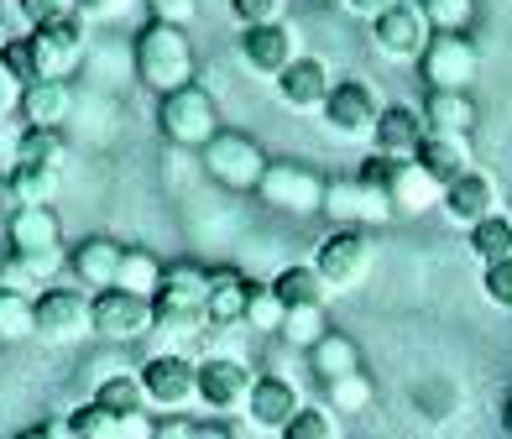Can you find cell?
Instances as JSON below:
<instances>
[{
    "label": "cell",
    "mask_w": 512,
    "mask_h": 439,
    "mask_svg": "<svg viewBox=\"0 0 512 439\" xmlns=\"http://www.w3.org/2000/svg\"><path fill=\"white\" fill-rule=\"evenodd\" d=\"M204 298H209V272L204 267H194V262L162 267V288L152 298V335L157 340H173V345L194 340L209 325Z\"/></svg>",
    "instance_id": "1"
},
{
    "label": "cell",
    "mask_w": 512,
    "mask_h": 439,
    "mask_svg": "<svg viewBox=\"0 0 512 439\" xmlns=\"http://www.w3.org/2000/svg\"><path fill=\"white\" fill-rule=\"evenodd\" d=\"M131 53H136V79H142L147 89H157V100L194 84V42H189V32L147 21Z\"/></svg>",
    "instance_id": "2"
},
{
    "label": "cell",
    "mask_w": 512,
    "mask_h": 439,
    "mask_svg": "<svg viewBox=\"0 0 512 439\" xmlns=\"http://www.w3.org/2000/svg\"><path fill=\"white\" fill-rule=\"evenodd\" d=\"M157 131L168 136L173 147L204 152L225 126H220V110H215V100H209V89L204 84H189V89H178V95H162L157 100Z\"/></svg>",
    "instance_id": "3"
},
{
    "label": "cell",
    "mask_w": 512,
    "mask_h": 439,
    "mask_svg": "<svg viewBox=\"0 0 512 439\" xmlns=\"http://www.w3.org/2000/svg\"><path fill=\"white\" fill-rule=\"evenodd\" d=\"M371 267H377V241L356 225H340L330 230L319 246H314V272L324 277V288L340 293V288H361Z\"/></svg>",
    "instance_id": "4"
},
{
    "label": "cell",
    "mask_w": 512,
    "mask_h": 439,
    "mask_svg": "<svg viewBox=\"0 0 512 439\" xmlns=\"http://www.w3.org/2000/svg\"><path fill=\"white\" fill-rule=\"evenodd\" d=\"M6 251H16L21 262L32 267V277H53L68 257H63V225L53 210H11L6 225Z\"/></svg>",
    "instance_id": "5"
},
{
    "label": "cell",
    "mask_w": 512,
    "mask_h": 439,
    "mask_svg": "<svg viewBox=\"0 0 512 439\" xmlns=\"http://www.w3.org/2000/svg\"><path fill=\"white\" fill-rule=\"evenodd\" d=\"M199 157H204V173L215 178L220 189H230V194H256L262 189L267 157H262V147H256L246 131H220Z\"/></svg>",
    "instance_id": "6"
},
{
    "label": "cell",
    "mask_w": 512,
    "mask_h": 439,
    "mask_svg": "<svg viewBox=\"0 0 512 439\" xmlns=\"http://www.w3.org/2000/svg\"><path fill=\"white\" fill-rule=\"evenodd\" d=\"M142 387L152 419H173V413H189L199 403V366L178 351H162L142 366Z\"/></svg>",
    "instance_id": "7"
},
{
    "label": "cell",
    "mask_w": 512,
    "mask_h": 439,
    "mask_svg": "<svg viewBox=\"0 0 512 439\" xmlns=\"http://www.w3.org/2000/svg\"><path fill=\"white\" fill-rule=\"evenodd\" d=\"M32 335L48 345H79L89 330V298L68 283H48L32 298Z\"/></svg>",
    "instance_id": "8"
},
{
    "label": "cell",
    "mask_w": 512,
    "mask_h": 439,
    "mask_svg": "<svg viewBox=\"0 0 512 439\" xmlns=\"http://www.w3.org/2000/svg\"><path fill=\"white\" fill-rule=\"evenodd\" d=\"M319 115H324V126H330L340 142H366V136L377 131V121H382V100H377V89H371L366 79H340Z\"/></svg>",
    "instance_id": "9"
},
{
    "label": "cell",
    "mask_w": 512,
    "mask_h": 439,
    "mask_svg": "<svg viewBox=\"0 0 512 439\" xmlns=\"http://www.w3.org/2000/svg\"><path fill=\"white\" fill-rule=\"evenodd\" d=\"M418 74H424L429 89H460L465 95L481 74V53L471 48L465 32H434V42L424 48V58H418Z\"/></svg>",
    "instance_id": "10"
},
{
    "label": "cell",
    "mask_w": 512,
    "mask_h": 439,
    "mask_svg": "<svg viewBox=\"0 0 512 439\" xmlns=\"http://www.w3.org/2000/svg\"><path fill=\"white\" fill-rule=\"evenodd\" d=\"M89 330L110 345H131L152 335V298H136V293H121V288H105L89 298Z\"/></svg>",
    "instance_id": "11"
},
{
    "label": "cell",
    "mask_w": 512,
    "mask_h": 439,
    "mask_svg": "<svg viewBox=\"0 0 512 439\" xmlns=\"http://www.w3.org/2000/svg\"><path fill=\"white\" fill-rule=\"evenodd\" d=\"M371 37H377V48L392 58V63H418L424 48L434 42V27L418 0H398V6H387L377 21H371Z\"/></svg>",
    "instance_id": "12"
},
{
    "label": "cell",
    "mask_w": 512,
    "mask_h": 439,
    "mask_svg": "<svg viewBox=\"0 0 512 439\" xmlns=\"http://www.w3.org/2000/svg\"><path fill=\"white\" fill-rule=\"evenodd\" d=\"M330 220L340 225H387L392 220V199L377 189V183H366V178H335V183H324V204H319Z\"/></svg>",
    "instance_id": "13"
},
{
    "label": "cell",
    "mask_w": 512,
    "mask_h": 439,
    "mask_svg": "<svg viewBox=\"0 0 512 439\" xmlns=\"http://www.w3.org/2000/svg\"><path fill=\"white\" fill-rule=\"evenodd\" d=\"M262 194L272 210H288V215H314L319 204H324V178L309 173V168H298V163H267L262 173Z\"/></svg>",
    "instance_id": "14"
},
{
    "label": "cell",
    "mask_w": 512,
    "mask_h": 439,
    "mask_svg": "<svg viewBox=\"0 0 512 439\" xmlns=\"http://www.w3.org/2000/svg\"><path fill=\"white\" fill-rule=\"evenodd\" d=\"M241 58H246L251 74L277 79L304 53H298V32L288 27V21H267V27H241Z\"/></svg>",
    "instance_id": "15"
},
{
    "label": "cell",
    "mask_w": 512,
    "mask_h": 439,
    "mask_svg": "<svg viewBox=\"0 0 512 439\" xmlns=\"http://www.w3.org/2000/svg\"><path fill=\"white\" fill-rule=\"evenodd\" d=\"M251 372H246V361L236 356H209L199 361V403L209 413H241L246 398H251Z\"/></svg>",
    "instance_id": "16"
},
{
    "label": "cell",
    "mask_w": 512,
    "mask_h": 439,
    "mask_svg": "<svg viewBox=\"0 0 512 439\" xmlns=\"http://www.w3.org/2000/svg\"><path fill=\"white\" fill-rule=\"evenodd\" d=\"M304 408V392H298L293 377L283 372H267V377H256L251 382V398H246V413H251V424L256 429H267V434H283L293 424V413Z\"/></svg>",
    "instance_id": "17"
},
{
    "label": "cell",
    "mask_w": 512,
    "mask_h": 439,
    "mask_svg": "<svg viewBox=\"0 0 512 439\" xmlns=\"http://www.w3.org/2000/svg\"><path fill=\"white\" fill-rule=\"evenodd\" d=\"M84 37H89V21L79 11L48 21V27H32V48H37L42 68H48V79H63L84 58Z\"/></svg>",
    "instance_id": "18"
},
{
    "label": "cell",
    "mask_w": 512,
    "mask_h": 439,
    "mask_svg": "<svg viewBox=\"0 0 512 439\" xmlns=\"http://www.w3.org/2000/svg\"><path fill=\"white\" fill-rule=\"evenodd\" d=\"M424 136H429L424 110H413V105H382V121H377V131H371V152L387 157V163H413Z\"/></svg>",
    "instance_id": "19"
},
{
    "label": "cell",
    "mask_w": 512,
    "mask_h": 439,
    "mask_svg": "<svg viewBox=\"0 0 512 439\" xmlns=\"http://www.w3.org/2000/svg\"><path fill=\"white\" fill-rule=\"evenodd\" d=\"M439 210H445V220L450 225H481L486 215H502V199H497V183L486 178V173H465V178H455L445 194H439Z\"/></svg>",
    "instance_id": "20"
},
{
    "label": "cell",
    "mask_w": 512,
    "mask_h": 439,
    "mask_svg": "<svg viewBox=\"0 0 512 439\" xmlns=\"http://www.w3.org/2000/svg\"><path fill=\"white\" fill-rule=\"evenodd\" d=\"M272 84H277V100H283L288 110H298V115L324 110V100H330V89H335V84H330V68H324L319 58H298V63H288Z\"/></svg>",
    "instance_id": "21"
},
{
    "label": "cell",
    "mask_w": 512,
    "mask_h": 439,
    "mask_svg": "<svg viewBox=\"0 0 512 439\" xmlns=\"http://www.w3.org/2000/svg\"><path fill=\"white\" fill-rule=\"evenodd\" d=\"M418 168H424L439 189H450L455 178H465L476 163H471V136H439V131H429L424 142H418V157H413Z\"/></svg>",
    "instance_id": "22"
},
{
    "label": "cell",
    "mask_w": 512,
    "mask_h": 439,
    "mask_svg": "<svg viewBox=\"0 0 512 439\" xmlns=\"http://www.w3.org/2000/svg\"><path fill=\"white\" fill-rule=\"evenodd\" d=\"M121 241H110V236H89L74 246V257H68V267H74V277L89 288V293H105L115 288V272H121Z\"/></svg>",
    "instance_id": "23"
},
{
    "label": "cell",
    "mask_w": 512,
    "mask_h": 439,
    "mask_svg": "<svg viewBox=\"0 0 512 439\" xmlns=\"http://www.w3.org/2000/svg\"><path fill=\"white\" fill-rule=\"evenodd\" d=\"M68 110H74V89H68V79H48L37 89H21V115H27L32 131H58L68 121Z\"/></svg>",
    "instance_id": "24"
},
{
    "label": "cell",
    "mask_w": 512,
    "mask_h": 439,
    "mask_svg": "<svg viewBox=\"0 0 512 439\" xmlns=\"http://www.w3.org/2000/svg\"><path fill=\"white\" fill-rule=\"evenodd\" d=\"M424 126L439 131V136H471L476 131V100L460 95V89H429Z\"/></svg>",
    "instance_id": "25"
},
{
    "label": "cell",
    "mask_w": 512,
    "mask_h": 439,
    "mask_svg": "<svg viewBox=\"0 0 512 439\" xmlns=\"http://www.w3.org/2000/svg\"><path fill=\"white\" fill-rule=\"evenodd\" d=\"M204 314L215 330H230V325H246V277L241 272H209V298H204Z\"/></svg>",
    "instance_id": "26"
},
{
    "label": "cell",
    "mask_w": 512,
    "mask_h": 439,
    "mask_svg": "<svg viewBox=\"0 0 512 439\" xmlns=\"http://www.w3.org/2000/svg\"><path fill=\"white\" fill-rule=\"evenodd\" d=\"M272 293L283 298V309H324L330 304V288H324V277L314 272V262L283 267L272 277Z\"/></svg>",
    "instance_id": "27"
},
{
    "label": "cell",
    "mask_w": 512,
    "mask_h": 439,
    "mask_svg": "<svg viewBox=\"0 0 512 439\" xmlns=\"http://www.w3.org/2000/svg\"><path fill=\"white\" fill-rule=\"evenodd\" d=\"M89 403H100L105 413H121V419H126V413H152V408H147L142 372H126V366H121V372H110V377H100V382H95V398H89Z\"/></svg>",
    "instance_id": "28"
},
{
    "label": "cell",
    "mask_w": 512,
    "mask_h": 439,
    "mask_svg": "<svg viewBox=\"0 0 512 439\" xmlns=\"http://www.w3.org/2000/svg\"><path fill=\"white\" fill-rule=\"evenodd\" d=\"M309 366H314V377L330 387V382H340V377H351V372H361V351H356V340H345V335H324L314 351H309Z\"/></svg>",
    "instance_id": "29"
},
{
    "label": "cell",
    "mask_w": 512,
    "mask_h": 439,
    "mask_svg": "<svg viewBox=\"0 0 512 439\" xmlns=\"http://www.w3.org/2000/svg\"><path fill=\"white\" fill-rule=\"evenodd\" d=\"M16 163L21 168H42V173H63V163H68V142L58 131H21L16 136ZM11 163V168H16Z\"/></svg>",
    "instance_id": "30"
},
{
    "label": "cell",
    "mask_w": 512,
    "mask_h": 439,
    "mask_svg": "<svg viewBox=\"0 0 512 439\" xmlns=\"http://www.w3.org/2000/svg\"><path fill=\"white\" fill-rule=\"evenodd\" d=\"M6 194H11V210H48L53 194H58V173H42V168H11L6 173Z\"/></svg>",
    "instance_id": "31"
},
{
    "label": "cell",
    "mask_w": 512,
    "mask_h": 439,
    "mask_svg": "<svg viewBox=\"0 0 512 439\" xmlns=\"http://www.w3.org/2000/svg\"><path fill=\"white\" fill-rule=\"evenodd\" d=\"M115 288H121V293H136V298H157V288H162V262L152 257V251H121Z\"/></svg>",
    "instance_id": "32"
},
{
    "label": "cell",
    "mask_w": 512,
    "mask_h": 439,
    "mask_svg": "<svg viewBox=\"0 0 512 439\" xmlns=\"http://www.w3.org/2000/svg\"><path fill=\"white\" fill-rule=\"evenodd\" d=\"M465 236H471V251L481 257V267L512 257V215H486L481 225L465 230Z\"/></svg>",
    "instance_id": "33"
},
{
    "label": "cell",
    "mask_w": 512,
    "mask_h": 439,
    "mask_svg": "<svg viewBox=\"0 0 512 439\" xmlns=\"http://www.w3.org/2000/svg\"><path fill=\"white\" fill-rule=\"evenodd\" d=\"M283 298L272 293V283H251L246 277V325L256 330V335H277L283 330Z\"/></svg>",
    "instance_id": "34"
},
{
    "label": "cell",
    "mask_w": 512,
    "mask_h": 439,
    "mask_svg": "<svg viewBox=\"0 0 512 439\" xmlns=\"http://www.w3.org/2000/svg\"><path fill=\"white\" fill-rule=\"evenodd\" d=\"M0 68L21 84V89H37V84H48V68H42L37 48H32V37H11V48L0 53Z\"/></svg>",
    "instance_id": "35"
},
{
    "label": "cell",
    "mask_w": 512,
    "mask_h": 439,
    "mask_svg": "<svg viewBox=\"0 0 512 439\" xmlns=\"http://www.w3.org/2000/svg\"><path fill=\"white\" fill-rule=\"evenodd\" d=\"M68 424H74L79 439H126V419L121 413H105L100 403H84L68 413Z\"/></svg>",
    "instance_id": "36"
},
{
    "label": "cell",
    "mask_w": 512,
    "mask_h": 439,
    "mask_svg": "<svg viewBox=\"0 0 512 439\" xmlns=\"http://www.w3.org/2000/svg\"><path fill=\"white\" fill-rule=\"evenodd\" d=\"M277 335H283L288 345H298V351H314V345L330 335V325H324V309H288Z\"/></svg>",
    "instance_id": "37"
},
{
    "label": "cell",
    "mask_w": 512,
    "mask_h": 439,
    "mask_svg": "<svg viewBox=\"0 0 512 439\" xmlns=\"http://www.w3.org/2000/svg\"><path fill=\"white\" fill-rule=\"evenodd\" d=\"M277 439H340V413L304 403V408L293 413V424H288L283 434H277Z\"/></svg>",
    "instance_id": "38"
},
{
    "label": "cell",
    "mask_w": 512,
    "mask_h": 439,
    "mask_svg": "<svg viewBox=\"0 0 512 439\" xmlns=\"http://www.w3.org/2000/svg\"><path fill=\"white\" fill-rule=\"evenodd\" d=\"M434 32H465L476 16V0H418Z\"/></svg>",
    "instance_id": "39"
},
{
    "label": "cell",
    "mask_w": 512,
    "mask_h": 439,
    "mask_svg": "<svg viewBox=\"0 0 512 439\" xmlns=\"http://www.w3.org/2000/svg\"><path fill=\"white\" fill-rule=\"evenodd\" d=\"M32 335V298L0 288V340H27Z\"/></svg>",
    "instance_id": "40"
},
{
    "label": "cell",
    "mask_w": 512,
    "mask_h": 439,
    "mask_svg": "<svg viewBox=\"0 0 512 439\" xmlns=\"http://www.w3.org/2000/svg\"><path fill=\"white\" fill-rule=\"evenodd\" d=\"M366 403H371V382H366L361 372L330 382V413H361Z\"/></svg>",
    "instance_id": "41"
},
{
    "label": "cell",
    "mask_w": 512,
    "mask_h": 439,
    "mask_svg": "<svg viewBox=\"0 0 512 439\" xmlns=\"http://www.w3.org/2000/svg\"><path fill=\"white\" fill-rule=\"evenodd\" d=\"M0 288H11V293H21V298H37L42 288H37V277H32V267L16 257V251H0Z\"/></svg>",
    "instance_id": "42"
},
{
    "label": "cell",
    "mask_w": 512,
    "mask_h": 439,
    "mask_svg": "<svg viewBox=\"0 0 512 439\" xmlns=\"http://www.w3.org/2000/svg\"><path fill=\"white\" fill-rule=\"evenodd\" d=\"M147 11L157 27H178V32H189V21L199 16V0H147Z\"/></svg>",
    "instance_id": "43"
},
{
    "label": "cell",
    "mask_w": 512,
    "mask_h": 439,
    "mask_svg": "<svg viewBox=\"0 0 512 439\" xmlns=\"http://www.w3.org/2000/svg\"><path fill=\"white\" fill-rule=\"evenodd\" d=\"M230 16L241 27H267V21H283V0H230Z\"/></svg>",
    "instance_id": "44"
},
{
    "label": "cell",
    "mask_w": 512,
    "mask_h": 439,
    "mask_svg": "<svg viewBox=\"0 0 512 439\" xmlns=\"http://www.w3.org/2000/svg\"><path fill=\"white\" fill-rule=\"evenodd\" d=\"M481 288H486V298H492L497 309H512V257L481 267Z\"/></svg>",
    "instance_id": "45"
},
{
    "label": "cell",
    "mask_w": 512,
    "mask_h": 439,
    "mask_svg": "<svg viewBox=\"0 0 512 439\" xmlns=\"http://www.w3.org/2000/svg\"><path fill=\"white\" fill-rule=\"evenodd\" d=\"M16 6H21V16H27L32 27H48V21L74 11V0H16Z\"/></svg>",
    "instance_id": "46"
},
{
    "label": "cell",
    "mask_w": 512,
    "mask_h": 439,
    "mask_svg": "<svg viewBox=\"0 0 512 439\" xmlns=\"http://www.w3.org/2000/svg\"><path fill=\"white\" fill-rule=\"evenodd\" d=\"M152 439H194V419H189V413H173V419H157Z\"/></svg>",
    "instance_id": "47"
},
{
    "label": "cell",
    "mask_w": 512,
    "mask_h": 439,
    "mask_svg": "<svg viewBox=\"0 0 512 439\" xmlns=\"http://www.w3.org/2000/svg\"><path fill=\"white\" fill-rule=\"evenodd\" d=\"M74 11H79L84 21H100V16H121L126 0H74Z\"/></svg>",
    "instance_id": "48"
},
{
    "label": "cell",
    "mask_w": 512,
    "mask_h": 439,
    "mask_svg": "<svg viewBox=\"0 0 512 439\" xmlns=\"http://www.w3.org/2000/svg\"><path fill=\"white\" fill-rule=\"evenodd\" d=\"M11 110H21V84L6 74V68H0V121H6Z\"/></svg>",
    "instance_id": "49"
},
{
    "label": "cell",
    "mask_w": 512,
    "mask_h": 439,
    "mask_svg": "<svg viewBox=\"0 0 512 439\" xmlns=\"http://www.w3.org/2000/svg\"><path fill=\"white\" fill-rule=\"evenodd\" d=\"M387 6H398V0H345V11H356V16H366V21H377Z\"/></svg>",
    "instance_id": "50"
},
{
    "label": "cell",
    "mask_w": 512,
    "mask_h": 439,
    "mask_svg": "<svg viewBox=\"0 0 512 439\" xmlns=\"http://www.w3.org/2000/svg\"><path fill=\"white\" fill-rule=\"evenodd\" d=\"M37 429H42V439H79V434H74V424H68V419H42Z\"/></svg>",
    "instance_id": "51"
},
{
    "label": "cell",
    "mask_w": 512,
    "mask_h": 439,
    "mask_svg": "<svg viewBox=\"0 0 512 439\" xmlns=\"http://www.w3.org/2000/svg\"><path fill=\"white\" fill-rule=\"evenodd\" d=\"M194 439H230L220 424H194Z\"/></svg>",
    "instance_id": "52"
},
{
    "label": "cell",
    "mask_w": 512,
    "mask_h": 439,
    "mask_svg": "<svg viewBox=\"0 0 512 439\" xmlns=\"http://www.w3.org/2000/svg\"><path fill=\"white\" fill-rule=\"evenodd\" d=\"M502 429H507V439H512V398H507V408H502Z\"/></svg>",
    "instance_id": "53"
},
{
    "label": "cell",
    "mask_w": 512,
    "mask_h": 439,
    "mask_svg": "<svg viewBox=\"0 0 512 439\" xmlns=\"http://www.w3.org/2000/svg\"><path fill=\"white\" fill-rule=\"evenodd\" d=\"M6 48H11V32H6V27H0V53H6Z\"/></svg>",
    "instance_id": "54"
},
{
    "label": "cell",
    "mask_w": 512,
    "mask_h": 439,
    "mask_svg": "<svg viewBox=\"0 0 512 439\" xmlns=\"http://www.w3.org/2000/svg\"><path fill=\"white\" fill-rule=\"evenodd\" d=\"M16 439H42V429H27V434H16Z\"/></svg>",
    "instance_id": "55"
}]
</instances>
